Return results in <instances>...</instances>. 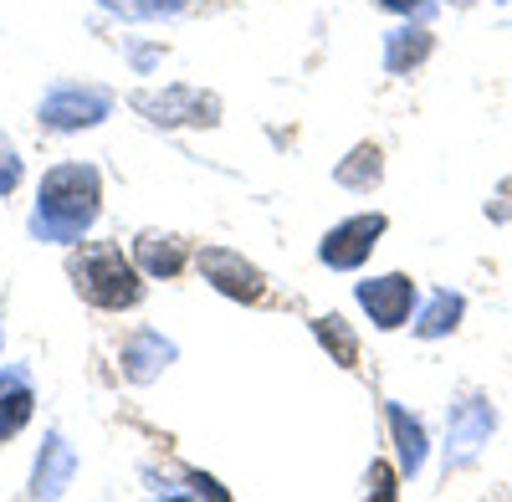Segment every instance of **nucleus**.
Returning <instances> with one entry per match:
<instances>
[{
  "mask_svg": "<svg viewBox=\"0 0 512 502\" xmlns=\"http://www.w3.org/2000/svg\"><path fill=\"white\" fill-rule=\"evenodd\" d=\"M103 211V180L93 164H57L41 180L36 211H31V236L36 241H82Z\"/></svg>",
  "mask_w": 512,
  "mask_h": 502,
  "instance_id": "f257e3e1",
  "label": "nucleus"
},
{
  "mask_svg": "<svg viewBox=\"0 0 512 502\" xmlns=\"http://www.w3.org/2000/svg\"><path fill=\"white\" fill-rule=\"evenodd\" d=\"M67 272H72V287L93 308L123 313V308L144 303V272H139L134 257H123V246H113V241H93V246L72 251Z\"/></svg>",
  "mask_w": 512,
  "mask_h": 502,
  "instance_id": "f03ea898",
  "label": "nucleus"
},
{
  "mask_svg": "<svg viewBox=\"0 0 512 502\" xmlns=\"http://www.w3.org/2000/svg\"><path fill=\"white\" fill-rule=\"evenodd\" d=\"M149 123L159 129H216L221 123V98L216 93H200V88H144L128 98Z\"/></svg>",
  "mask_w": 512,
  "mask_h": 502,
  "instance_id": "7ed1b4c3",
  "label": "nucleus"
},
{
  "mask_svg": "<svg viewBox=\"0 0 512 502\" xmlns=\"http://www.w3.org/2000/svg\"><path fill=\"white\" fill-rule=\"evenodd\" d=\"M113 113V93L108 88H82V82H62L41 98L36 118L41 129L52 134H77V129H98V123Z\"/></svg>",
  "mask_w": 512,
  "mask_h": 502,
  "instance_id": "20e7f679",
  "label": "nucleus"
},
{
  "mask_svg": "<svg viewBox=\"0 0 512 502\" xmlns=\"http://www.w3.org/2000/svg\"><path fill=\"white\" fill-rule=\"evenodd\" d=\"M497 431V410L487 395H461L446 415V462L451 467H472L487 436Z\"/></svg>",
  "mask_w": 512,
  "mask_h": 502,
  "instance_id": "39448f33",
  "label": "nucleus"
},
{
  "mask_svg": "<svg viewBox=\"0 0 512 502\" xmlns=\"http://www.w3.org/2000/svg\"><path fill=\"white\" fill-rule=\"evenodd\" d=\"M195 262H200V277L216 287V292H226V298H236V303H262V298H267L262 267L246 262L241 251H231V246H205Z\"/></svg>",
  "mask_w": 512,
  "mask_h": 502,
  "instance_id": "423d86ee",
  "label": "nucleus"
},
{
  "mask_svg": "<svg viewBox=\"0 0 512 502\" xmlns=\"http://www.w3.org/2000/svg\"><path fill=\"white\" fill-rule=\"evenodd\" d=\"M379 236H384V216H379V211L349 216V221H338V226L323 236L318 257H323V267H333V272H354V267L369 262V251L379 246Z\"/></svg>",
  "mask_w": 512,
  "mask_h": 502,
  "instance_id": "0eeeda50",
  "label": "nucleus"
},
{
  "mask_svg": "<svg viewBox=\"0 0 512 502\" xmlns=\"http://www.w3.org/2000/svg\"><path fill=\"white\" fill-rule=\"evenodd\" d=\"M359 303H364V313H369V323L374 328H405V318H410V308H415V282L405 277V272H390V277H369V282H359Z\"/></svg>",
  "mask_w": 512,
  "mask_h": 502,
  "instance_id": "6e6552de",
  "label": "nucleus"
},
{
  "mask_svg": "<svg viewBox=\"0 0 512 502\" xmlns=\"http://www.w3.org/2000/svg\"><path fill=\"white\" fill-rule=\"evenodd\" d=\"M118 364H123V380L149 385V380H159V374H164V364H175V344H169L164 333H154V328H139L134 339L123 344Z\"/></svg>",
  "mask_w": 512,
  "mask_h": 502,
  "instance_id": "1a4fd4ad",
  "label": "nucleus"
},
{
  "mask_svg": "<svg viewBox=\"0 0 512 502\" xmlns=\"http://www.w3.org/2000/svg\"><path fill=\"white\" fill-rule=\"evenodd\" d=\"M72 472H77V451L67 446L62 431H47V446H41L36 472H31V497H62Z\"/></svg>",
  "mask_w": 512,
  "mask_h": 502,
  "instance_id": "9d476101",
  "label": "nucleus"
},
{
  "mask_svg": "<svg viewBox=\"0 0 512 502\" xmlns=\"http://www.w3.org/2000/svg\"><path fill=\"white\" fill-rule=\"evenodd\" d=\"M134 262H139L144 277H180V267H185V241L169 236V231H139Z\"/></svg>",
  "mask_w": 512,
  "mask_h": 502,
  "instance_id": "9b49d317",
  "label": "nucleus"
},
{
  "mask_svg": "<svg viewBox=\"0 0 512 502\" xmlns=\"http://www.w3.org/2000/svg\"><path fill=\"white\" fill-rule=\"evenodd\" d=\"M36 410V395H31V380L26 369H6L0 374V441H11Z\"/></svg>",
  "mask_w": 512,
  "mask_h": 502,
  "instance_id": "f8f14e48",
  "label": "nucleus"
},
{
  "mask_svg": "<svg viewBox=\"0 0 512 502\" xmlns=\"http://www.w3.org/2000/svg\"><path fill=\"white\" fill-rule=\"evenodd\" d=\"M431 52H436V36L425 31V26H400V31L384 36V67H390L395 77L400 72H415Z\"/></svg>",
  "mask_w": 512,
  "mask_h": 502,
  "instance_id": "ddd939ff",
  "label": "nucleus"
},
{
  "mask_svg": "<svg viewBox=\"0 0 512 502\" xmlns=\"http://www.w3.org/2000/svg\"><path fill=\"white\" fill-rule=\"evenodd\" d=\"M390 431H395V462H400V477H415L425 467V426L405 405L390 400Z\"/></svg>",
  "mask_w": 512,
  "mask_h": 502,
  "instance_id": "4468645a",
  "label": "nucleus"
},
{
  "mask_svg": "<svg viewBox=\"0 0 512 502\" xmlns=\"http://www.w3.org/2000/svg\"><path fill=\"white\" fill-rule=\"evenodd\" d=\"M461 313H466V303H461V292L441 287L436 298L425 303V313L415 318V333H420V339H446V333H456Z\"/></svg>",
  "mask_w": 512,
  "mask_h": 502,
  "instance_id": "2eb2a0df",
  "label": "nucleus"
},
{
  "mask_svg": "<svg viewBox=\"0 0 512 502\" xmlns=\"http://www.w3.org/2000/svg\"><path fill=\"white\" fill-rule=\"evenodd\" d=\"M333 180L344 185V190H374V185L384 180V154H379V144H359V149L333 170Z\"/></svg>",
  "mask_w": 512,
  "mask_h": 502,
  "instance_id": "dca6fc26",
  "label": "nucleus"
},
{
  "mask_svg": "<svg viewBox=\"0 0 512 502\" xmlns=\"http://www.w3.org/2000/svg\"><path fill=\"white\" fill-rule=\"evenodd\" d=\"M313 333H318V344L333 354V364H344V369H354L359 364V333L338 318V313H323V318H313Z\"/></svg>",
  "mask_w": 512,
  "mask_h": 502,
  "instance_id": "f3484780",
  "label": "nucleus"
},
{
  "mask_svg": "<svg viewBox=\"0 0 512 502\" xmlns=\"http://www.w3.org/2000/svg\"><path fill=\"white\" fill-rule=\"evenodd\" d=\"M98 6L123 16V21H159V16L185 11V0H98Z\"/></svg>",
  "mask_w": 512,
  "mask_h": 502,
  "instance_id": "a211bd4d",
  "label": "nucleus"
},
{
  "mask_svg": "<svg viewBox=\"0 0 512 502\" xmlns=\"http://www.w3.org/2000/svg\"><path fill=\"white\" fill-rule=\"evenodd\" d=\"M21 185V159H16V149H0V195H11Z\"/></svg>",
  "mask_w": 512,
  "mask_h": 502,
  "instance_id": "6ab92c4d",
  "label": "nucleus"
},
{
  "mask_svg": "<svg viewBox=\"0 0 512 502\" xmlns=\"http://www.w3.org/2000/svg\"><path fill=\"white\" fill-rule=\"evenodd\" d=\"M487 216H492V221H507V216H512V180L497 185V200H487Z\"/></svg>",
  "mask_w": 512,
  "mask_h": 502,
  "instance_id": "aec40b11",
  "label": "nucleus"
},
{
  "mask_svg": "<svg viewBox=\"0 0 512 502\" xmlns=\"http://www.w3.org/2000/svg\"><path fill=\"white\" fill-rule=\"evenodd\" d=\"M379 6H384V11H400V16H425L436 0H379Z\"/></svg>",
  "mask_w": 512,
  "mask_h": 502,
  "instance_id": "412c9836",
  "label": "nucleus"
},
{
  "mask_svg": "<svg viewBox=\"0 0 512 502\" xmlns=\"http://www.w3.org/2000/svg\"><path fill=\"white\" fill-rule=\"evenodd\" d=\"M369 482H374V497H395V477H390V467H374Z\"/></svg>",
  "mask_w": 512,
  "mask_h": 502,
  "instance_id": "4be33fe9",
  "label": "nucleus"
}]
</instances>
